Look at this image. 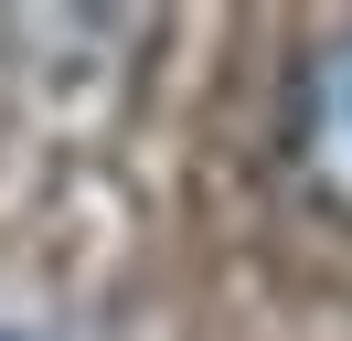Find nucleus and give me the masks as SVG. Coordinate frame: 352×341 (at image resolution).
Instances as JSON below:
<instances>
[{"mask_svg":"<svg viewBox=\"0 0 352 341\" xmlns=\"http://www.w3.org/2000/svg\"><path fill=\"white\" fill-rule=\"evenodd\" d=\"M278 170L320 224H352V32H320L278 96Z\"/></svg>","mask_w":352,"mask_h":341,"instance_id":"obj_1","label":"nucleus"}]
</instances>
